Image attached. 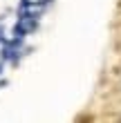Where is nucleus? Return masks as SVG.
I'll list each match as a JSON object with an SVG mask.
<instances>
[{"label":"nucleus","instance_id":"f257e3e1","mask_svg":"<svg viewBox=\"0 0 121 123\" xmlns=\"http://www.w3.org/2000/svg\"><path fill=\"white\" fill-rule=\"evenodd\" d=\"M47 2H49V0H23V2H20V11H23V13H32V16H36V13H38Z\"/></svg>","mask_w":121,"mask_h":123}]
</instances>
